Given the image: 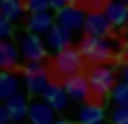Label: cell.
I'll return each instance as SVG.
<instances>
[{
	"mask_svg": "<svg viewBox=\"0 0 128 124\" xmlns=\"http://www.w3.org/2000/svg\"><path fill=\"white\" fill-rule=\"evenodd\" d=\"M83 58L88 62L94 64H107L109 60H113L115 51H113V43H109L107 39H98V37H83L79 43Z\"/></svg>",
	"mask_w": 128,
	"mask_h": 124,
	"instance_id": "obj_1",
	"label": "cell"
},
{
	"mask_svg": "<svg viewBox=\"0 0 128 124\" xmlns=\"http://www.w3.org/2000/svg\"><path fill=\"white\" fill-rule=\"evenodd\" d=\"M88 81H90L92 92L98 94V96L111 94V90L118 86L115 83V71L109 64H94L88 71Z\"/></svg>",
	"mask_w": 128,
	"mask_h": 124,
	"instance_id": "obj_2",
	"label": "cell"
},
{
	"mask_svg": "<svg viewBox=\"0 0 128 124\" xmlns=\"http://www.w3.org/2000/svg\"><path fill=\"white\" fill-rule=\"evenodd\" d=\"M83 62H86V58H83L81 49L79 47H68V49H64L62 54L56 56V73H60L64 79L70 77V75H79L83 69Z\"/></svg>",
	"mask_w": 128,
	"mask_h": 124,
	"instance_id": "obj_3",
	"label": "cell"
},
{
	"mask_svg": "<svg viewBox=\"0 0 128 124\" xmlns=\"http://www.w3.org/2000/svg\"><path fill=\"white\" fill-rule=\"evenodd\" d=\"M86 19H88V15L77 7H64V9L56 11V24L73 34L86 30Z\"/></svg>",
	"mask_w": 128,
	"mask_h": 124,
	"instance_id": "obj_4",
	"label": "cell"
},
{
	"mask_svg": "<svg viewBox=\"0 0 128 124\" xmlns=\"http://www.w3.org/2000/svg\"><path fill=\"white\" fill-rule=\"evenodd\" d=\"M28 122L30 124H54L58 122V111L45 98H32L28 107Z\"/></svg>",
	"mask_w": 128,
	"mask_h": 124,
	"instance_id": "obj_5",
	"label": "cell"
},
{
	"mask_svg": "<svg viewBox=\"0 0 128 124\" xmlns=\"http://www.w3.org/2000/svg\"><path fill=\"white\" fill-rule=\"evenodd\" d=\"M62 86H64V90H66V94H68V98H73V101H86V98H90V94H92L88 75H81V73L66 77L62 81Z\"/></svg>",
	"mask_w": 128,
	"mask_h": 124,
	"instance_id": "obj_6",
	"label": "cell"
},
{
	"mask_svg": "<svg viewBox=\"0 0 128 124\" xmlns=\"http://www.w3.org/2000/svg\"><path fill=\"white\" fill-rule=\"evenodd\" d=\"M22 54L26 56L28 62H41L45 60L47 49H45V43L36 37V34H24L22 37Z\"/></svg>",
	"mask_w": 128,
	"mask_h": 124,
	"instance_id": "obj_7",
	"label": "cell"
},
{
	"mask_svg": "<svg viewBox=\"0 0 128 124\" xmlns=\"http://www.w3.org/2000/svg\"><path fill=\"white\" fill-rule=\"evenodd\" d=\"M70 41H73V32L60 28L58 24H56L49 32L45 34V45L49 47L54 54H62L64 49H68V47H70Z\"/></svg>",
	"mask_w": 128,
	"mask_h": 124,
	"instance_id": "obj_8",
	"label": "cell"
},
{
	"mask_svg": "<svg viewBox=\"0 0 128 124\" xmlns=\"http://www.w3.org/2000/svg\"><path fill=\"white\" fill-rule=\"evenodd\" d=\"M56 26V13L51 11H38V13H30L28 19V30L32 34H47L51 28Z\"/></svg>",
	"mask_w": 128,
	"mask_h": 124,
	"instance_id": "obj_9",
	"label": "cell"
},
{
	"mask_svg": "<svg viewBox=\"0 0 128 124\" xmlns=\"http://www.w3.org/2000/svg\"><path fill=\"white\" fill-rule=\"evenodd\" d=\"M109 32H111V22L107 19L105 13H88V19H86V34L88 37L105 39Z\"/></svg>",
	"mask_w": 128,
	"mask_h": 124,
	"instance_id": "obj_10",
	"label": "cell"
},
{
	"mask_svg": "<svg viewBox=\"0 0 128 124\" xmlns=\"http://www.w3.org/2000/svg\"><path fill=\"white\" fill-rule=\"evenodd\" d=\"M6 109L11 111V118H13V124H24L28 120V107H30V101H26L24 94H15L9 101H4Z\"/></svg>",
	"mask_w": 128,
	"mask_h": 124,
	"instance_id": "obj_11",
	"label": "cell"
},
{
	"mask_svg": "<svg viewBox=\"0 0 128 124\" xmlns=\"http://www.w3.org/2000/svg\"><path fill=\"white\" fill-rule=\"evenodd\" d=\"M43 98H45L56 111H64V109H66V105H68V94H66L64 86H58V83H54V81H51L49 88L45 90Z\"/></svg>",
	"mask_w": 128,
	"mask_h": 124,
	"instance_id": "obj_12",
	"label": "cell"
},
{
	"mask_svg": "<svg viewBox=\"0 0 128 124\" xmlns=\"http://www.w3.org/2000/svg\"><path fill=\"white\" fill-rule=\"evenodd\" d=\"M105 15H107V19L111 22V26L122 28V26L128 24V5H124V2H120V0H113V2L107 5Z\"/></svg>",
	"mask_w": 128,
	"mask_h": 124,
	"instance_id": "obj_13",
	"label": "cell"
},
{
	"mask_svg": "<svg viewBox=\"0 0 128 124\" xmlns=\"http://www.w3.org/2000/svg\"><path fill=\"white\" fill-rule=\"evenodd\" d=\"M0 66L2 71H13L19 66V56H17V47L11 41H2L0 43Z\"/></svg>",
	"mask_w": 128,
	"mask_h": 124,
	"instance_id": "obj_14",
	"label": "cell"
},
{
	"mask_svg": "<svg viewBox=\"0 0 128 124\" xmlns=\"http://www.w3.org/2000/svg\"><path fill=\"white\" fill-rule=\"evenodd\" d=\"M15 94H19L17 75H13V71H2V73H0V98H2V101H9Z\"/></svg>",
	"mask_w": 128,
	"mask_h": 124,
	"instance_id": "obj_15",
	"label": "cell"
},
{
	"mask_svg": "<svg viewBox=\"0 0 128 124\" xmlns=\"http://www.w3.org/2000/svg\"><path fill=\"white\" fill-rule=\"evenodd\" d=\"M105 120V109L98 103H88L79 111V124H102Z\"/></svg>",
	"mask_w": 128,
	"mask_h": 124,
	"instance_id": "obj_16",
	"label": "cell"
},
{
	"mask_svg": "<svg viewBox=\"0 0 128 124\" xmlns=\"http://www.w3.org/2000/svg\"><path fill=\"white\" fill-rule=\"evenodd\" d=\"M26 79V88H28V92H30L32 96H38V94H45V90L49 88V75H47V71H43V73H38V75H32V77H24Z\"/></svg>",
	"mask_w": 128,
	"mask_h": 124,
	"instance_id": "obj_17",
	"label": "cell"
},
{
	"mask_svg": "<svg viewBox=\"0 0 128 124\" xmlns=\"http://www.w3.org/2000/svg\"><path fill=\"white\" fill-rule=\"evenodd\" d=\"M0 11H2V17H4V19H9V22H17V19L24 15L26 7H24V0H2Z\"/></svg>",
	"mask_w": 128,
	"mask_h": 124,
	"instance_id": "obj_18",
	"label": "cell"
},
{
	"mask_svg": "<svg viewBox=\"0 0 128 124\" xmlns=\"http://www.w3.org/2000/svg\"><path fill=\"white\" fill-rule=\"evenodd\" d=\"M111 101L115 103V107H128V83H118L111 90Z\"/></svg>",
	"mask_w": 128,
	"mask_h": 124,
	"instance_id": "obj_19",
	"label": "cell"
},
{
	"mask_svg": "<svg viewBox=\"0 0 128 124\" xmlns=\"http://www.w3.org/2000/svg\"><path fill=\"white\" fill-rule=\"evenodd\" d=\"M24 7L30 13H38V11H49L51 0H24Z\"/></svg>",
	"mask_w": 128,
	"mask_h": 124,
	"instance_id": "obj_20",
	"label": "cell"
},
{
	"mask_svg": "<svg viewBox=\"0 0 128 124\" xmlns=\"http://www.w3.org/2000/svg\"><path fill=\"white\" fill-rule=\"evenodd\" d=\"M111 124H128V107H115L111 111Z\"/></svg>",
	"mask_w": 128,
	"mask_h": 124,
	"instance_id": "obj_21",
	"label": "cell"
},
{
	"mask_svg": "<svg viewBox=\"0 0 128 124\" xmlns=\"http://www.w3.org/2000/svg\"><path fill=\"white\" fill-rule=\"evenodd\" d=\"M43 71H45L43 62H26V66H24V77H32V75H38Z\"/></svg>",
	"mask_w": 128,
	"mask_h": 124,
	"instance_id": "obj_22",
	"label": "cell"
},
{
	"mask_svg": "<svg viewBox=\"0 0 128 124\" xmlns=\"http://www.w3.org/2000/svg\"><path fill=\"white\" fill-rule=\"evenodd\" d=\"M0 37H2V41H9L11 37H13V26H11L9 19L0 17Z\"/></svg>",
	"mask_w": 128,
	"mask_h": 124,
	"instance_id": "obj_23",
	"label": "cell"
},
{
	"mask_svg": "<svg viewBox=\"0 0 128 124\" xmlns=\"http://www.w3.org/2000/svg\"><path fill=\"white\" fill-rule=\"evenodd\" d=\"M9 122H13L11 111L6 109V105H2V107H0V124H9Z\"/></svg>",
	"mask_w": 128,
	"mask_h": 124,
	"instance_id": "obj_24",
	"label": "cell"
},
{
	"mask_svg": "<svg viewBox=\"0 0 128 124\" xmlns=\"http://www.w3.org/2000/svg\"><path fill=\"white\" fill-rule=\"evenodd\" d=\"M64 7H68V0H51V9L60 11V9H64Z\"/></svg>",
	"mask_w": 128,
	"mask_h": 124,
	"instance_id": "obj_25",
	"label": "cell"
},
{
	"mask_svg": "<svg viewBox=\"0 0 128 124\" xmlns=\"http://www.w3.org/2000/svg\"><path fill=\"white\" fill-rule=\"evenodd\" d=\"M122 77H124V83H128V62L124 64V69H122Z\"/></svg>",
	"mask_w": 128,
	"mask_h": 124,
	"instance_id": "obj_26",
	"label": "cell"
},
{
	"mask_svg": "<svg viewBox=\"0 0 128 124\" xmlns=\"http://www.w3.org/2000/svg\"><path fill=\"white\" fill-rule=\"evenodd\" d=\"M54 124H73V122H68V120H58V122H54Z\"/></svg>",
	"mask_w": 128,
	"mask_h": 124,
	"instance_id": "obj_27",
	"label": "cell"
},
{
	"mask_svg": "<svg viewBox=\"0 0 128 124\" xmlns=\"http://www.w3.org/2000/svg\"><path fill=\"white\" fill-rule=\"evenodd\" d=\"M68 7H75V0H68Z\"/></svg>",
	"mask_w": 128,
	"mask_h": 124,
	"instance_id": "obj_28",
	"label": "cell"
},
{
	"mask_svg": "<svg viewBox=\"0 0 128 124\" xmlns=\"http://www.w3.org/2000/svg\"><path fill=\"white\" fill-rule=\"evenodd\" d=\"M120 2H124V5H128V0H120Z\"/></svg>",
	"mask_w": 128,
	"mask_h": 124,
	"instance_id": "obj_29",
	"label": "cell"
},
{
	"mask_svg": "<svg viewBox=\"0 0 128 124\" xmlns=\"http://www.w3.org/2000/svg\"><path fill=\"white\" fill-rule=\"evenodd\" d=\"M126 41H128V39H126Z\"/></svg>",
	"mask_w": 128,
	"mask_h": 124,
	"instance_id": "obj_30",
	"label": "cell"
}]
</instances>
